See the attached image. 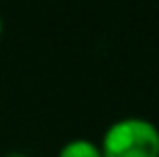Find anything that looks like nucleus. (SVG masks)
I'll use <instances>...</instances> for the list:
<instances>
[{"mask_svg": "<svg viewBox=\"0 0 159 157\" xmlns=\"http://www.w3.org/2000/svg\"><path fill=\"white\" fill-rule=\"evenodd\" d=\"M103 157H159V127L142 116L114 121L101 138Z\"/></svg>", "mask_w": 159, "mask_h": 157, "instance_id": "1", "label": "nucleus"}, {"mask_svg": "<svg viewBox=\"0 0 159 157\" xmlns=\"http://www.w3.org/2000/svg\"><path fill=\"white\" fill-rule=\"evenodd\" d=\"M0 35H2V17H0Z\"/></svg>", "mask_w": 159, "mask_h": 157, "instance_id": "4", "label": "nucleus"}, {"mask_svg": "<svg viewBox=\"0 0 159 157\" xmlns=\"http://www.w3.org/2000/svg\"><path fill=\"white\" fill-rule=\"evenodd\" d=\"M58 157H103V155H101L99 144L90 142L88 138H73L60 146Z\"/></svg>", "mask_w": 159, "mask_h": 157, "instance_id": "2", "label": "nucleus"}, {"mask_svg": "<svg viewBox=\"0 0 159 157\" xmlns=\"http://www.w3.org/2000/svg\"><path fill=\"white\" fill-rule=\"evenodd\" d=\"M4 157H28L26 153H20V151H11V153H7Z\"/></svg>", "mask_w": 159, "mask_h": 157, "instance_id": "3", "label": "nucleus"}]
</instances>
